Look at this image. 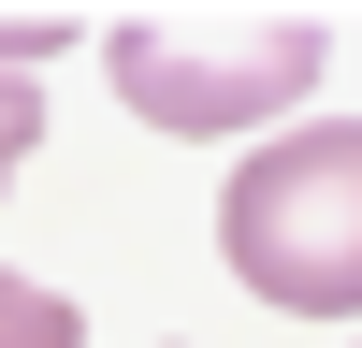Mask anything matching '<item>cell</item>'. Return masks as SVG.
I'll list each match as a JSON object with an SVG mask.
<instances>
[{"mask_svg": "<svg viewBox=\"0 0 362 348\" xmlns=\"http://www.w3.org/2000/svg\"><path fill=\"white\" fill-rule=\"evenodd\" d=\"M218 247H232V276H247L261 305L348 319L362 305V131L334 116V131L261 145V160L232 174V203H218Z\"/></svg>", "mask_w": 362, "mask_h": 348, "instance_id": "1", "label": "cell"}, {"mask_svg": "<svg viewBox=\"0 0 362 348\" xmlns=\"http://www.w3.org/2000/svg\"><path fill=\"white\" fill-rule=\"evenodd\" d=\"M305 87H319V15H290V0L116 15V102L145 131H247V116H290Z\"/></svg>", "mask_w": 362, "mask_h": 348, "instance_id": "2", "label": "cell"}, {"mask_svg": "<svg viewBox=\"0 0 362 348\" xmlns=\"http://www.w3.org/2000/svg\"><path fill=\"white\" fill-rule=\"evenodd\" d=\"M0 348H87V319L58 305V290H29V276H0Z\"/></svg>", "mask_w": 362, "mask_h": 348, "instance_id": "3", "label": "cell"}, {"mask_svg": "<svg viewBox=\"0 0 362 348\" xmlns=\"http://www.w3.org/2000/svg\"><path fill=\"white\" fill-rule=\"evenodd\" d=\"M29 145H44V87H29V73H0V189H15V160H29Z\"/></svg>", "mask_w": 362, "mask_h": 348, "instance_id": "4", "label": "cell"}, {"mask_svg": "<svg viewBox=\"0 0 362 348\" xmlns=\"http://www.w3.org/2000/svg\"><path fill=\"white\" fill-rule=\"evenodd\" d=\"M73 44V15H0V58H58Z\"/></svg>", "mask_w": 362, "mask_h": 348, "instance_id": "5", "label": "cell"}]
</instances>
